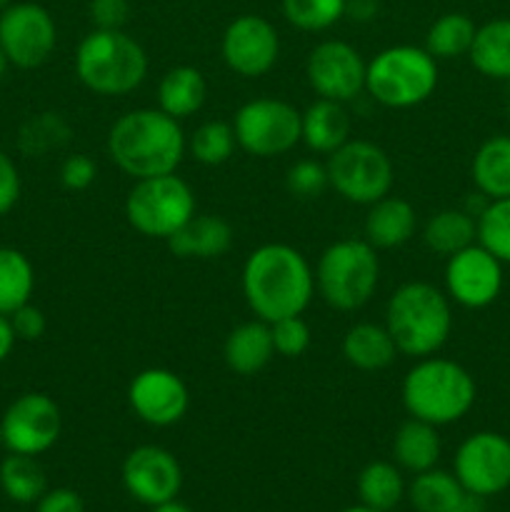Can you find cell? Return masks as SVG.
<instances>
[{"mask_svg":"<svg viewBox=\"0 0 510 512\" xmlns=\"http://www.w3.org/2000/svg\"><path fill=\"white\" fill-rule=\"evenodd\" d=\"M240 285L255 318L275 323L305 313L315 295V270L293 245L265 243L245 260Z\"/></svg>","mask_w":510,"mask_h":512,"instance_id":"cell-1","label":"cell"},{"mask_svg":"<svg viewBox=\"0 0 510 512\" xmlns=\"http://www.w3.org/2000/svg\"><path fill=\"white\" fill-rule=\"evenodd\" d=\"M105 148L128 178L143 180L175 173L188 153V138L180 120L160 108H138L110 125Z\"/></svg>","mask_w":510,"mask_h":512,"instance_id":"cell-2","label":"cell"},{"mask_svg":"<svg viewBox=\"0 0 510 512\" xmlns=\"http://www.w3.org/2000/svg\"><path fill=\"white\" fill-rule=\"evenodd\" d=\"M385 328L400 355L428 358L438 355L453 330V308L445 290L423 280H410L385 303Z\"/></svg>","mask_w":510,"mask_h":512,"instance_id":"cell-3","label":"cell"},{"mask_svg":"<svg viewBox=\"0 0 510 512\" xmlns=\"http://www.w3.org/2000/svg\"><path fill=\"white\" fill-rule=\"evenodd\" d=\"M400 398L410 418L443 428L470 413L478 398V388L473 375L460 363L428 355L415 360L413 368L405 373Z\"/></svg>","mask_w":510,"mask_h":512,"instance_id":"cell-4","label":"cell"},{"mask_svg":"<svg viewBox=\"0 0 510 512\" xmlns=\"http://www.w3.org/2000/svg\"><path fill=\"white\" fill-rule=\"evenodd\" d=\"M75 75L95 95H128L148 78V53L125 30H90L75 50Z\"/></svg>","mask_w":510,"mask_h":512,"instance_id":"cell-5","label":"cell"},{"mask_svg":"<svg viewBox=\"0 0 510 512\" xmlns=\"http://www.w3.org/2000/svg\"><path fill=\"white\" fill-rule=\"evenodd\" d=\"M380 283L378 250L365 238L330 243L315 265V290L335 310H360Z\"/></svg>","mask_w":510,"mask_h":512,"instance_id":"cell-6","label":"cell"},{"mask_svg":"<svg viewBox=\"0 0 510 512\" xmlns=\"http://www.w3.org/2000/svg\"><path fill=\"white\" fill-rule=\"evenodd\" d=\"M438 88V60L418 45H390L365 68V90L383 108L408 110Z\"/></svg>","mask_w":510,"mask_h":512,"instance_id":"cell-7","label":"cell"},{"mask_svg":"<svg viewBox=\"0 0 510 512\" xmlns=\"http://www.w3.org/2000/svg\"><path fill=\"white\" fill-rule=\"evenodd\" d=\"M195 193L180 175H155L135 180L125 198L130 228L153 240H168L195 215Z\"/></svg>","mask_w":510,"mask_h":512,"instance_id":"cell-8","label":"cell"},{"mask_svg":"<svg viewBox=\"0 0 510 512\" xmlns=\"http://www.w3.org/2000/svg\"><path fill=\"white\" fill-rule=\"evenodd\" d=\"M328 183L335 193L353 205H373L390 195L395 168L390 155L370 140L350 138L328 155Z\"/></svg>","mask_w":510,"mask_h":512,"instance_id":"cell-9","label":"cell"},{"mask_svg":"<svg viewBox=\"0 0 510 512\" xmlns=\"http://www.w3.org/2000/svg\"><path fill=\"white\" fill-rule=\"evenodd\" d=\"M238 148L253 158L285 155L300 143V110L280 98H253L235 110Z\"/></svg>","mask_w":510,"mask_h":512,"instance_id":"cell-10","label":"cell"},{"mask_svg":"<svg viewBox=\"0 0 510 512\" xmlns=\"http://www.w3.org/2000/svg\"><path fill=\"white\" fill-rule=\"evenodd\" d=\"M58 45V25L38 3H10L0 10V48L10 65L23 70L48 63Z\"/></svg>","mask_w":510,"mask_h":512,"instance_id":"cell-11","label":"cell"},{"mask_svg":"<svg viewBox=\"0 0 510 512\" xmlns=\"http://www.w3.org/2000/svg\"><path fill=\"white\" fill-rule=\"evenodd\" d=\"M63 415L58 403L45 393H23L5 408L0 418L3 448L18 455L48 453L60 438Z\"/></svg>","mask_w":510,"mask_h":512,"instance_id":"cell-12","label":"cell"},{"mask_svg":"<svg viewBox=\"0 0 510 512\" xmlns=\"http://www.w3.org/2000/svg\"><path fill=\"white\" fill-rule=\"evenodd\" d=\"M453 473L465 493L493 498L510 488V440L493 430H480L455 450Z\"/></svg>","mask_w":510,"mask_h":512,"instance_id":"cell-13","label":"cell"},{"mask_svg":"<svg viewBox=\"0 0 510 512\" xmlns=\"http://www.w3.org/2000/svg\"><path fill=\"white\" fill-rule=\"evenodd\" d=\"M220 55L228 70L240 78H263L280 58V35L263 15H238L223 30Z\"/></svg>","mask_w":510,"mask_h":512,"instance_id":"cell-14","label":"cell"},{"mask_svg":"<svg viewBox=\"0 0 510 512\" xmlns=\"http://www.w3.org/2000/svg\"><path fill=\"white\" fill-rule=\"evenodd\" d=\"M363 55L345 40H323L305 60V78L318 98L350 103L365 90Z\"/></svg>","mask_w":510,"mask_h":512,"instance_id":"cell-15","label":"cell"},{"mask_svg":"<svg viewBox=\"0 0 510 512\" xmlns=\"http://www.w3.org/2000/svg\"><path fill=\"white\" fill-rule=\"evenodd\" d=\"M503 290V263L473 243L445 263V295L468 310L488 308Z\"/></svg>","mask_w":510,"mask_h":512,"instance_id":"cell-16","label":"cell"},{"mask_svg":"<svg viewBox=\"0 0 510 512\" xmlns=\"http://www.w3.org/2000/svg\"><path fill=\"white\" fill-rule=\"evenodd\" d=\"M128 405L135 418L153 428L180 423L190 408L185 380L168 368H145L130 380Z\"/></svg>","mask_w":510,"mask_h":512,"instance_id":"cell-17","label":"cell"},{"mask_svg":"<svg viewBox=\"0 0 510 512\" xmlns=\"http://www.w3.org/2000/svg\"><path fill=\"white\" fill-rule=\"evenodd\" d=\"M123 485L130 498L153 508L178 498L183 488V468L170 450L160 445H140L123 460Z\"/></svg>","mask_w":510,"mask_h":512,"instance_id":"cell-18","label":"cell"},{"mask_svg":"<svg viewBox=\"0 0 510 512\" xmlns=\"http://www.w3.org/2000/svg\"><path fill=\"white\" fill-rule=\"evenodd\" d=\"M418 230V213L405 198L385 195L368 205L363 220V238L375 250H393L408 243Z\"/></svg>","mask_w":510,"mask_h":512,"instance_id":"cell-19","label":"cell"},{"mask_svg":"<svg viewBox=\"0 0 510 512\" xmlns=\"http://www.w3.org/2000/svg\"><path fill=\"white\" fill-rule=\"evenodd\" d=\"M168 248L175 258L183 260H215L223 258L233 245V228L220 215L195 213L183 228L170 235Z\"/></svg>","mask_w":510,"mask_h":512,"instance_id":"cell-20","label":"cell"},{"mask_svg":"<svg viewBox=\"0 0 510 512\" xmlns=\"http://www.w3.org/2000/svg\"><path fill=\"white\" fill-rule=\"evenodd\" d=\"M350 140V115L345 103L318 98L300 113V143L318 155H330Z\"/></svg>","mask_w":510,"mask_h":512,"instance_id":"cell-21","label":"cell"},{"mask_svg":"<svg viewBox=\"0 0 510 512\" xmlns=\"http://www.w3.org/2000/svg\"><path fill=\"white\" fill-rule=\"evenodd\" d=\"M273 355L270 323L260 318L235 325L223 343V360L235 375H258L260 370L268 368Z\"/></svg>","mask_w":510,"mask_h":512,"instance_id":"cell-22","label":"cell"},{"mask_svg":"<svg viewBox=\"0 0 510 512\" xmlns=\"http://www.w3.org/2000/svg\"><path fill=\"white\" fill-rule=\"evenodd\" d=\"M208 98L205 75L193 65H175L158 83V108L170 118L185 120L198 113Z\"/></svg>","mask_w":510,"mask_h":512,"instance_id":"cell-23","label":"cell"},{"mask_svg":"<svg viewBox=\"0 0 510 512\" xmlns=\"http://www.w3.org/2000/svg\"><path fill=\"white\" fill-rule=\"evenodd\" d=\"M443 443L438 428L418 418H408L393 438V463L408 473H423L438 465Z\"/></svg>","mask_w":510,"mask_h":512,"instance_id":"cell-24","label":"cell"},{"mask_svg":"<svg viewBox=\"0 0 510 512\" xmlns=\"http://www.w3.org/2000/svg\"><path fill=\"white\" fill-rule=\"evenodd\" d=\"M398 355L388 328L378 323H355L343 338V358L363 373L385 370Z\"/></svg>","mask_w":510,"mask_h":512,"instance_id":"cell-25","label":"cell"},{"mask_svg":"<svg viewBox=\"0 0 510 512\" xmlns=\"http://www.w3.org/2000/svg\"><path fill=\"white\" fill-rule=\"evenodd\" d=\"M470 175L488 200L510 198V135H493L473 155Z\"/></svg>","mask_w":510,"mask_h":512,"instance_id":"cell-26","label":"cell"},{"mask_svg":"<svg viewBox=\"0 0 510 512\" xmlns=\"http://www.w3.org/2000/svg\"><path fill=\"white\" fill-rule=\"evenodd\" d=\"M468 58L485 78L510 83V18H495L480 25Z\"/></svg>","mask_w":510,"mask_h":512,"instance_id":"cell-27","label":"cell"},{"mask_svg":"<svg viewBox=\"0 0 510 512\" xmlns=\"http://www.w3.org/2000/svg\"><path fill=\"white\" fill-rule=\"evenodd\" d=\"M423 243L435 255L450 258L468 245L478 243V225H475L473 215L463 208L438 210L425 223Z\"/></svg>","mask_w":510,"mask_h":512,"instance_id":"cell-28","label":"cell"},{"mask_svg":"<svg viewBox=\"0 0 510 512\" xmlns=\"http://www.w3.org/2000/svg\"><path fill=\"white\" fill-rule=\"evenodd\" d=\"M403 470L388 460H373L365 465L358 475V498L360 505L380 512H390L405 498Z\"/></svg>","mask_w":510,"mask_h":512,"instance_id":"cell-29","label":"cell"},{"mask_svg":"<svg viewBox=\"0 0 510 512\" xmlns=\"http://www.w3.org/2000/svg\"><path fill=\"white\" fill-rule=\"evenodd\" d=\"M465 495L455 473L430 468L415 473L405 488V498L415 512H448Z\"/></svg>","mask_w":510,"mask_h":512,"instance_id":"cell-30","label":"cell"},{"mask_svg":"<svg viewBox=\"0 0 510 512\" xmlns=\"http://www.w3.org/2000/svg\"><path fill=\"white\" fill-rule=\"evenodd\" d=\"M0 488L13 503L33 505L48 490V478H45V470L38 458L10 453L0 463Z\"/></svg>","mask_w":510,"mask_h":512,"instance_id":"cell-31","label":"cell"},{"mask_svg":"<svg viewBox=\"0 0 510 512\" xmlns=\"http://www.w3.org/2000/svg\"><path fill=\"white\" fill-rule=\"evenodd\" d=\"M35 270L28 255L18 248H0V315H10L30 303Z\"/></svg>","mask_w":510,"mask_h":512,"instance_id":"cell-32","label":"cell"},{"mask_svg":"<svg viewBox=\"0 0 510 512\" xmlns=\"http://www.w3.org/2000/svg\"><path fill=\"white\" fill-rule=\"evenodd\" d=\"M475 23L463 13H445L435 20L425 35L423 48L435 60H453L470 53L475 38Z\"/></svg>","mask_w":510,"mask_h":512,"instance_id":"cell-33","label":"cell"},{"mask_svg":"<svg viewBox=\"0 0 510 512\" xmlns=\"http://www.w3.org/2000/svg\"><path fill=\"white\" fill-rule=\"evenodd\" d=\"M235 148H238V140H235L233 123H225V120H208L198 125L188 138V153L208 168L228 163Z\"/></svg>","mask_w":510,"mask_h":512,"instance_id":"cell-34","label":"cell"},{"mask_svg":"<svg viewBox=\"0 0 510 512\" xmlns=\"http://www.w3.org/2000/svg\"><path fill=\"white\" fill-rule=\"evenodd\" d=\"M478 245L493 253L500 263H510V198L488 200L478 218Z\"/></svg>","mask_w":510,"mask_h":512,"instance_id":"cell-35","label":"cell"},{"mask_svg":"<svg viewBox=\"0 0 510 512\" xmlns=\"http://www.w3.org/2000/svg\"><path fill=\"white\" fill-rule=\"evenodd\" d=\"M348 0H283V15L293 28L323 33L345 18Z\"/></svg>","mask_w":510,"mask_h":512,"instance_id":"cell-36","label":"cell"},{"mask_svg":"<svg viewBox=\"0 0 510 512\" xmlns=\"http://www.w3.org/2000/svg\"><path fill=\"white\" fill-rule=\"evenodd\" d=\"M70 128L60 115L38 113L20 128L18 148L25 155H45L68 140Z\"/></svg>","mask_w":510,"mask_h":512,"instance_id":"cell-37","label":"cell"},{"mask_svg":"<svg viewBox=\"0 0 510 512\" xmlns=\"http://www.w3.org/2000/svg\"><path fill=\"white\" fill-rule=\"evenodd\" d=\"M285 188L298 200H315L330 188L328 168L313 158H303L293 163L285 173Z\"/></svg>","mask_w":510,"mask_h":512,"instance_id":"cell-38","label":"cell"},{"mask_svg":"<svg viewBox=\"0 0 510 512\" xmlns=\"http://www.w3.org/2000/svg\"><path fill=\"white\" fill-rule=\"evenodd\" d=\"M270 335H273L275 355L280 358H300L310 348V328L300 315L270 323Z\"/></svg>","mask_w":510,"mask_h":512,"instance_id":"cell-39","label":"cell"},{"mask_svg":"<svg viewBox=\"0 0 510 512\" xmlns=\"http://www.w3.org/2000/svg\"><path fill=\"white\" fill-rule=\"evenodd\" d=\"M95 178H98V163L85 153L68 155L60 165V183H63L65 190H73V193L88 190L95 183Z\"/></svg>","mask_w":510,"mask_h":512,"instance_id":"cell-40","label":"cell"},{"mask_svg":"<svg viewBox=\"0 0 510 512\" xmlns=\"http://www.w3.org/2000/svg\"><path fill=\"white\" fill-rule=\"evenodd\" d=\"M88 18L95 30H123L130 18V0H90Z\"/></svg>","mask_w":510,"mask_h":512,"instance_id":"cell-41","label":"cell"},{"mask_svg":"<svg viewBox=\"0 0 510 512\" xmlns=\"http://www.w3.org/2000/svg\"><path fill=\"white\" fill-rule=\"evenodd\" d=\"M8 318H10V325H13L15 338L25 340V343L40 340V338H43L45 328H48L43 310L35 308V305H30V303L20 305V308L15 310V313H10Z\"/></svg>","mask_w":510,"mask_h":512,"instance_id":"cell-42","label":"cell"},{"mask_svg":"<svg viewBox=\"0 0 510 512\" xmlns=\"http://www.w3.org/2000/svg\"><path fill=\"white\" fill-rule=\"evenodd\" d=\"M20 173L15 160L5 150H0V215L10 213L20 200Z\"/></svg>","mask_w":510,"mask_h":512,"instance_id":"cell-43","label":"cell"},{"mask_svg":"<svg viewBox=\"0 0 510 512\" xmlns=\"http://www.w3.org/2000/svg\"><path fill=\"white\" fill-rule=\"evenodd\" d=\"M35 512H85V503L75 490L55 488L45 490L43 498L35 503Z\"/></svg>","mask_w":510,"mask_h":512,"instance_id":"cell-44","label":"cell"},{"mask_svg":"<svg viewBox=\"0 0 510 512\" xmlns=\"http://www.w3.org/2000/svg\"><path fill=\"white\" fill-rule=\"evenodd\" d=\"M378 10V0H348V3H345V15L358 20V23H370L373 18H378Z\"/></svg>","mask_w":510,"mask_h":512,"instance_id":"cell-45","label":"cell"},{"mask_svg":"<svg viewBox=\"0 0 510 512\" xmlns=\"http://www.w3.org/2000/svg\"><path fill=\"white\" fill-rule=\"evenodd\" d=\"M15 343H18V338H15V333H13L10 318L8 315H0V363H3V360H8V355L13 353Z\"/></svg>","mask_w":510,"mask_h":512,"instance_id":"cell-46","label":"cell"},{"mask_svg":"<svg viewBox=\"0 0 510 512\" xmlns=\"http://www.w3.org/2000/svg\"><path fill=\"white\" fill-rule=\"evenodd\" d=\"M448 512H485V498L465 493L463 498H460Z\"/></svg>","mask_w":510,"mask_h":512,"instance_id":"cell-47","label":"cell"},{"mask_svg":"<svg viewBox=\"0 0 510 512\" xmlns=\"http://www.w3.org/2000/svg\"><path fill=\"white\" fill-rule=\"evenodd\" d=\"M150 512H193V510H190L185 503H180L178 498H173V500H165V503L160 505H153Z\"/></svg>","mask_w":510,"mask_h":512,"instance_id":"cell-48","label":"cell"},{"mask_svg":"<svg viewBox=\"0 0 510 512\" xmlns=\"http://www.w3.org/2000/svg\"><path fill=\"white\" fill-rule=\"evenodd\" d=\"M8 58H5V53H3V48H0V80L5 78V73H8Z\"/></svg>","mask_w":510,"mask_h":512,"instance_id":"cell-49","label":"cell"},{"mask_svg":"<svg viewBox=\"0 0 510 512\" xmlns=\"http://www.w3.org/2000/svg\"><path fill=\"white\" fill-rule=\"evenodd\" d=\"M340 512H380V510H373V508H365V505H353V508H345Z\"/></svg>","mask_w":510,"mask_h":512,"instance_id":"cell-50","label":"cell"},{"mask_svg":"<svg viewBox=\"0 0 510 512\" xmlns=\"http://www.w3.org/2000/svg\"><path fill=\"white\" fill-rule=\"evenodd\" d=\"M8 5H10V0H0V10L8 8Z\"/></svg>","mask_w":510,"mask_h":512,"instance_id":"cell-51","label":"cell"},{"mask_svg":"<svg viewBox=\"0 0 510 512\" xmlns=\"http://www.w3.org/2000/svg\"><path fill=\"white\" fill-rule=\"evenodd\" d=\"M505 105H508V113H510V88H508V103H505Z\"/></svg>","mask_w":510,"mask_h":512,"instance_id":"cell-52","label":"cell"},{"mask_svg":"<svg viewBox=\"0 0 510 512\" xmlns=\"http://www.w3.org/2000/svg\"><path fill=\"white\" fill-rule=\"evenodd\" d=\"M0 445H3V433H0Z\"/></svg>","mask_w":510,"mask_h":512,"instance_id":"cell-53","label":"cell"}]
</instances>
